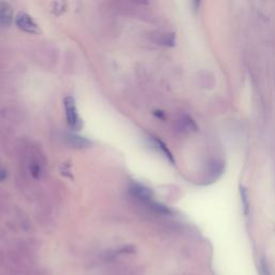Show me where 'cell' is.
I'll use <instances>...</instances> for the list:
<instances>
[{"label":"cell","mask_w":275,"mask_h":275,"mask_svg":"<svg viewBox=\"0 0 275 275\" xmlns=\"http://www.w3.org/2000/svg\"><path fill=\"white\" fill-rule=\"evenodd\" d=\"M64 107L66 111V116H67L68 125L75 130H79L82 127V120L78 113L74 99L71 96L66 97L64 99Z\"/></svg>","instance_id":"obj_1"},{"label":"cell","mask_w":275,"mask_h":275,"mask_svg":"<svg viewBox=\"0 0 275 275\" xmlns=\"http://www.w3.org/2000/svg\"><path fill=\"white\" fill-rule=\"evenodd\" d=\"M15 24L19 29L25 32H28V34H38L39 32V27L36 22L25 12H19L16 15Z\"/></svg>","instance_id":"obj_2"},{"label":"cell","mask_w":275,"mask_h":275,"mask_svg":"<svg viewBox=\"0 0 275 275\" xmlns=\"http://www.w3.org/2000/svg\"><path fill=\"white\" fill-rule=\"evenodd\" d=\"M129 192L143 203L149 204L150 202H152V192L145 186L140 184H133L130 186Z\"/></svg>","instance_id":"obj_3"},{"label":"cell","mask_w":275,"mask_h":275,"mask_svg":"<svg viewBox=\"0 0 275 275\" xmlns=\"http://www.w3.org/2000/svg\"><path fill=\"white\" fill-rule=\"evenodd\" d=\"M13 11L7 3H0V26L8 27L12 23Z\"/></svg>","instance_id":"obj_4"},{"label":"cell","mask_w":275,"mask_h":275,"mask_svg":"<svg viewBox=\"0 0 275 275\" xmlns=\"http://www.w3.org/2000/svg\"><path fill=\"white\" fill-rule=\"evenodd\" d=\"M65 140L67 141V143L69 145L76 147V149H84V147H89L92 143L91 141H89L87 139L76 136V135H72V134H67L65 137Z\"/></svg>","instance_id":"obj_5"},{"label":"cell","mask_w":275,"mask_h":275,"mask_svg":"<svg viewBox=\"0 0 275 275\" xmlns=\"http://www.w3.org/2000/svg\"><path fill=\"white\" fill-rule=\"evenodd\" d=\"M22 275H53L48 269H27L22 273Z\"/></svg>","instance_id":"obj_6"},{"label":"cell","mask_w":275,"mask_h":275,"mask_svg":"<svg viewBox=\"0 0 275 275\" xmlns=\"http://www.w3.org/2000/svg\"><path fill=\"white\" fill-rule=\"evenodd\" d=\"M241 197H242V201H243V204H244V213L247 215L248 214V207H249V203H248V194L246 192L245 188H243L242 187L241 188Z\"/></svg>","instance_id":"obj_7"},{"label":"cell","mask_w":275,"mask_h":275,"mask_svg":"<svg viewBox=\"0 0 275 275\" xmlns=\"http://www.w3.org/2000/svg\"><path fill=\"white\" fill-rule=\"evenodd\" d=\"M155 145L158 147V150L160 149V151H161V152L164 154V155H166L170 160L173 161V158H172V156H171L170 152L167 150V147L164 146V144H162V143H161L159 140H155Z\"/></svg>","instance_id":"obj_8"},{"label":"cell","mask_w":275,"mask_h":275,"mask_svg":"<svg viewBox=\"0 0 275 275\" xmlns=\"http://www.w3.org/2000/svg\"><path fill=\"white\" fill-rule=\"evenodd\" d=\"M136 251V248L135 246L133 245H127L123 248H120L117 252H120V254H127V255H130V254H134V252Z\"/></svg>","instance_id":"obj_9"},{"label":"cell","mask_w":275,"mask_h":275,"mask_svg":"<svg viewBox=\"0 0 275 275\" xmlns=\"http://www.w3.org/2000/svg\"><path fill=\"white\" fill-rule=\"evenodd\" d=\"M143 272H144V268L139 266V267H135L134 269H131L129 272V275H142Z\"/></svg>","instance_id":"obj_10"},{"label":"cell","mask_w":275,"mask_h":275,"mask_svg":"<svg viewBox=\"0 0 275 275\" xmlns=\"http://www.w3.org/2000/svg\"><path fill=\"white\" fill-rule=\"evenodd\" d=\"M262 273H263V275H271L265 262H262Z\"/></svg>","instance_id":"obj_11"},{"label":"cell","mask_w":275,"mask_h":275,"mask_svg":"<svg viewBox=\"0 0 275 275\" xmlns=\"http://www.w3.org/2000/svg\"><path fill=\"white\" fill-rule=\"evenodd\" d=\"M4 266H5V257L2 252H0V268L4 267Z\"/></svg>","instance_id":"obj_12"}]
</instances>
